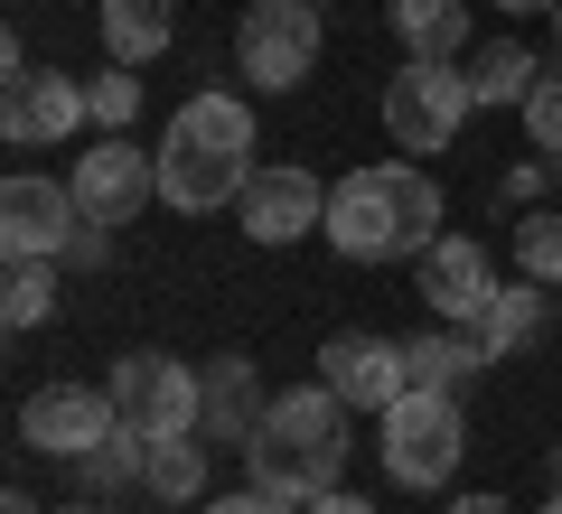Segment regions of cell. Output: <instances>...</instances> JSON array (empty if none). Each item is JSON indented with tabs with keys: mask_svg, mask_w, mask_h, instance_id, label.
Listing matches in <instances>:
<instances>
[{
	"mask_svg": "<svg viewBox=\"0 0 562 514\" xmlns=\"http://www.w3.org/2000/svg\"><path fill=\"white\" fill-rule=\"evenodd\" d=\"M0 514H47V505H38V495H20V487H10V495H0Z\"/></svg>",
	"mask_w": 562,
	"mask_h": 514,
	"instance_id": "obj_32",
	"label": "cell"
},
{
	"mask_svg": "<svg viewBox=\"0 0 562 514\" xmlns=\"http://www.w3.org/2000/svg\"><path fill=\"white\" fill-rule=\"evenodd\" d=\"M450 514H506V495H450Z\"/></svg>",
	"mask_w": 562,
	"mask_h": 514,
	"instance_id": "obj_31",
	"label": "cell"
},
{
	"mask_svg": "<svg viewBox=\"0 0 562 514\" xmlns=\"http://www.w3.org/2000/svg\"><path fill=\"white\" fill-rule=\"evenodd\" d=\"M47 309H57V262H10V290H0V318L10 328H47Z\"/></svg>",
	"mask_w": 562,
	"mask_h": 514,
	"instance_id": "obj_23",
	"label": "cell"
},
{
	"mask_svg": "<svg viewBox=\"0 0 562 514\" xmlns=\"http://www.w3.org/2000/svg\"><path fill=\"white\" fill-rule=\"evenodd\" d=\"M319 384L347 402V412H394L413 393V365H403L394 336H328L319 346Z\"/></svg>",
	"mask_w": 562,
	"mask_h": 514,
	"instance_id": "obj_13",
	"label": "cell"
},
{
	"mask_svg": "<svg viewBox=\"0 0 562 514\" xmlns=\"http://www.w3.org/2000/svg\"><path fill=\"white\" fill-rule=\"evenodd\" d=\"M543 309H553V299H543V281H497V299H487V318H479V336H487V356H516V346H535L543 336Z\"/></svg>",
	"mask_w": 562,
	"mask_h": 514,
	"instance_id": "obj_19",
	"label": "cell"
},
{
	"mask_svg": "<svg viewBox=\"0 0 562 514\" xmlns=\"http://www.w3.org/2000/svg\"><path fill=\"white\" fill-rule=\"evenodd\" d=\"M394 38L413 57H460L469 47V0H394Z\"/></svg>",
	"mask_w": 562,
	"mask_h": 514,
	"instance_id": "obj_20",
	"label": "cell"
},
{
	"mask_svg": "<svg viewBox=\"0 0 562 514\" xmlns=\"http://www.w3.org/2000/svg\"><path fill=\"white\" fill-rule=\"evenodd\" d=\"M66 262H76V272H103V262H113V225L85 216V225H76V243H66Z\"/></svg>",
	"mask_w": 562,
	"mask_h": 514,
	"instance_id": "obj_27",
	"label": "cell"
},
{
	"mask_svg": "<svg viewBox=\"0 0 562 514\" xmlns=\"http://www.w3.org/2000/svg\"><path fill=\"white\" fill-rule=\"evenodd\" d=\"M319 0H254L235 20V66L262 84V94H291V84H310V66H319Z\"/></svg>",
	"mask_w": 562,
	"mask_h": 514,
	"instance_id": "obj_6",
	"label": "cell"
},
{
	"mask_svg": "<svg viewBox=\"0 0 562 514\" xmlns=\"http://www.w3.org/2000/svg\"><path fill=\"white\" fill-rule=\"evenodd\" d=\"M206 514H301V505H281V495L244 487V495H206Z\"/></svg>",
	"mask_w": 562,
	"mask_h": 514,
	"instance_id": "obj_29",
	"label": "cell"
},
{
	"mask_svg": "<svg viewBox=\"0 0 562 514\" xmlns=\"http://www.w3.org/2000/svg\"><path fill=\"white\" fill-rule=\"evenodd\" d=\"M553 487H562V449H553Z\"/></svg>",
	"mask_w": 562,
	"mask_h": 514,
	"instance_id": "obj_36",
	"label": "cell"
},
{
	"mask_svg": "<svg viewBox=\"0 0 562 514\" xmlns=\"http://www.w3.org/2000/svg\"><path fill=\"white\" fill-rule=\"evenodd\" d=\"M206 421L198 431L216 439V449H244V439L262 431V412H272V393H262V375H254V356H206Z\"/></svg>",
	"mask_w": 562,
	"mask_h": 514,
	"instance_id": "obj_15",
	"label": "cell"
},
{
	"mask_svg": "<svg viewBox=\"0 0 562 514\" xmlns=\"http://www.w3.org/2000/svg\"><path fill=\"white\" fill-rule=\"evenodd\" d=\"M113 431H122L113 384H47V393H29V402H20V449L66 458V468H76L85 449H103Z\"/></svg>",
	"mask_w": 562,
	"mask_h": 514,
	"instance_id": "obj_8",
	"label": "cell"
},
{
	"mask_svg": "<svg viewBox=\"0 0 562 514\" xmlns=\"http://www.w3.org/2000/svg\"><path fill=\"white\" fill-rule=\"evenodd\" d=\"M403 365H413V384H431V393H469V384H479L497 356H487L479 328H441V318H431V328L403 346Z\"/></svg>",
	"mask_w": 562,
	"mask_h": 514,
	"instance_id": "obj_16",
	"label": "cell"
},
{
	"mask_svg": "<svg viewBox=\"0 0 562 514\" xmlns=\"http://www.w3.org/2000/svg\"><path fill=\"white\" fill-rule=\"evenodd\" d=\"M516 272L543 281V290L562 281V216H525V225H516Z\"/></svg>",
	"mask_w": 562,
	"mask_h": 514,
	"instance_id": "obj_24",
	"label": "cell"
},
{
	"mask_svg": "<svg viewBox=\"0 0 562 514\" xmlns=\"http://www.w3.org/2000/svg\"><path fill=\"white\" fill-rule=\"evenodd\" d=\"M76 225H85L76 187L38 179V169H10V187H0V253L10 262H66Z\"/></svg>",
	"mask_w": 562,
	"mask_h": 514,
	"instance_id": "obj_9",
	"label": "cell"
},
{
	"mask_svg": "<svg viewBox=\"0 0 562 514\" xmlns=\"http://www.w3.org/2000/svg\"><path fill=\"white\" fill-rule=\"evenodd\" d=\"M206 431H179V439H150V468H140V495L150 505H188V495H206Z\"/></svg>",
	"mask_w": 562,
	"mask_h": 514,
	"instance_id": "obj_18",
	"label": "cell"
},
{
	"mask_svg": "<svg viewBox=\"0 0 562 514\" xmlns=\"http://www.w3.org/2000/svg\"><path fill=\"white\" fill-rule=\"evenodd\" d=\"M94 122V103H85L76 76H57V66H29V76H10V94H0V140L10 150H47V140L85 132Z\"/></svg>",
	"mask_w": 562,
	"mask_h": 514,
	"instance_id": "obj_11",
	"label": "cell"
},
{
	"mask_svg": "<svg viewBox=\"0 0 562 514\" xmlns=\"http://www.w3.org/2000/svg\"><path fill=\"white\" fill-rule=\"evenodd\" d=\"M94 20H103V57L113 66H150L179 38V10L169 0H94Z\"/></svg>",
	"mask_w": 562,
	"mask_h": 514,
	"instance_id": "obj_17",
	"label": "cell"
},
{
	"mask_svg": "<svg viewBox=\"0 0 562 514\" xmlns=\"http://www.w3.org/2000/svg\"><path fill=\"white\" fill-rule=\"evenodd\" d=\"M254 187V113L235 94H198L160 132V197L179 216H216Z\"/></svg>",
	"mask_w": 562,
	"mask_h": 514,
	"instance_id": "obj_3",
	"label": "cell"
},
{
	"mask_svg": "<svg viewBox=\"0 0 562 514\" xmlns=\"http://www.w3.org/2000/svg\"><path fill=\"white\" fill-rule=\"evenodd\" d=\"M113 402H122V421H132L140 439H179V431H198V421H206L198 365L160 356V346H140V356L113 365Z\"/></svg>",
	"mask_w": 562,
	"mask_h": 514,
	"instance_id": "obj_7",
	"label": "cell"
},
{
	"mask_svg": "<svg viewBox=\"0 0 562 514\" xmlns=\"http://www.w3.org/2000/svg\"><path fill=\"white\" fill-rule=\"evenodd\" d=\"M535 197H543V169H535V159H516V169L497 179V206H535Z\"/></svg>",
	"mask_w": 562,
	"mask_h": 514,
	"instance_id": "obj_28",
	"label": "cell"
},
{
	"mask_svg": "<svg viewBox=\"0 0 562 514\" xmlns=\"http://www.w3.org/2000/svg\"><path fill=\"white\" fill-rule=\"evenodd\" d=\"M497 10H506V20H525V10H562V0H497Z\"/></svg>",
	"mask_w": 562,
	"mask_h": 514,
	"instance_id": "obj_33",
	"label": "cell"
},
{
	"mask_svg": "<svg viewBox=\"0 0 562 514\" xmlns=\"http://www.w3.org/2000/svg\"><path fill=\"white\" fill-rule=\"evenodd\" d=\"M301 514H375V505H366V495H347V487H328V495H310Z\"/></svg>",
	"mask_w": 562,
	"mask_h": 514,
	"instance_id": "obj_30",
	"label": "cell"
},
{
	"mask_svg": "<svg viewBox=\"0 0 562 514\" xmlns=\"http://www.w3.org/2000/svg\"><path fill=\"white\" fill-rule=\"evenodd\" d=\"M85 103H94V132H132V113H140V76H132V66H103V76L85 84Z\"/></svg>",
	"mask_w": 562,
	"mask_h": 514,
	"instance_id": "obj_25",
	"label": "cell"
},
{
	"mask_svg": "<svg viewBox=\"0 0 562 514\" xmlns=\"http://www.w3.org/2000/svg\"><path fill=\"white\" fill-rule=\"evenodd\" d=\"M469 113H479V94H469L460 57H413L384 84V140H394V150H450Z\"/></svg>",
	"mask_w": 562,
	"mask_h": 514,
	"instance_id": "obj_5",
	"label": "cell"
},
{
	"mask_svg": "<svg viewBox=\"0 0 562 514\" xmlns=\"http://www.w3.org/2000/svg\"><path fill=\"white\" fill-rule=\"evenodd\" d=\"M140 468H150V439L122 421L103 449H85V458H76V487H85V495H122V487H140Z\"/></svg>",
	"mask_w": 562,
	"mask_h": 514,
	"instance_id": "obj_21",
	"label": "cell"
},
{
	"mask_svg": "<svg viewBox=\"0 0 562 514\" xmlns=\"http://www.w3.org/2000/svg\"><path fill=\"white\" fill-rule=\"evenodd\" d=\"M66 514H103V495H76V505H66Z\"/></svg>",
	"mask_w": 562,
	"mask_h": 514,
	"instance_id": "obj_34",
	"label": "cell"
},
{
	"mask_svg": "<svg viewBox=\"0 0 562 514\" xmlns=\"http://www.w3.org/2000/svg\"><path fill=\"white\" fill-rule=\"evenodd\" d=\"M535 514H562V487H553V505H535Z\"/></svg>",
	"mask_w": 562,
	"mask_h": 514,
	"instance_id": "obj_35",
	"label": "cell"
},
{
	"mask_svg": "<svg viewBox=\"0 0 562 514\" xmlns=\"http://www.w3.org/2000/svg\"><path fill=\"white\" fill-rule=\"evenodd\" d=\"M328 243L347 262H403L441 243V179L422 159H375V169H347L328 187Z\"/></svg>",
	"mask_w": 562,
	"mask_h": 514,
	"instance_id": "obj_1",
	"label": "cell"
},
{
	"mask_svg": "<svg viewBox=\"0 0 562 514\" xmlns=\"http://www.w3.org/2000/svg\"><path fill=\"white\" fill-rule=\"evenodd\" d=\"M244 468H254V487L281 495V505L328 495L347 477V402L328 393V384H291V393H272L262 431L244 439Z\"/></svg>",
	"mask_w": 562,
	"mask_h": 514,
	"instance_id": "obj_2",
	"label": "cell"
},
{
	"mask_svg": "<svg viewBox=\"0 0 562 514\" xmlns=\"http://www.w3.org/2000/svg\"><path fill=\"white\" fill-rule=\"evenodd\" d=\"M535 84H543V57H535V47H516V38H497L479 66H469V94H479V103H525Z\"/></svg>",
	"mask_w": 562,
	"mask_h": 514,
	"instance_id": "obj_22",
	"label": "cell"
},
{
	"mask_svg": "<svg viewBox=\"0 0 562 514\" xmlns=\"http://www.w3.org/2000/svg\"><path fill=\"white\" fill-rule=\"evenodd\" d=\"M413 262H422V309L441 318V328H479V318H487V299H497V262H487L479 235H441L431 253H413Z\"/></svg>",
	"mask_w": 562,
	"mask_h": 514,
	"instance_id": "obj_12",
	"label": "cell"
},
{
	"mask_svg": "<svg viewBox=\"0 0 562 514\" xmlns=\"http://www.w3.org/2000/svg\"><path fill=\"white\" fill-rule=\"evenodd\" d=\"M66 187H76V206L94 225H140V206L160 197V150H132V132H103Z\"/></svg>",
	"mask_w": 562,
	"mask_h": 514,
	"instance_id": "obj_10",
	"label": "cell"
},
{
	"mask_svg": "<svg viewBox=\"0 0 562 514\" xmlns=\"http://www.w3.org/2000/svg\"><path fill=\"white\" fill-rule=\"evenodd\" d=\"M235 216H244L254 243H301V235L328 225V187L310 179V169H254V187L235 197Z\"/></svg>",
	"mask_w": 562,
	"mask_h": 514,
	"instance_id": "obj_14",
	"label": "cell"
},
{
	"mask_svg": "<svg viewBox=\"0 0 562 514\" xmlns=\"http://www.w3.org/2000/svg\"><path fill=\"white\" fill-rule=\"evenodd\" d=\"M525 132H535V150H553V179H562V76L543 66V84L525 94Z\"/></svg>",
	"mask_w": 562,
	"mask_h": 514,
	"instance_id": "obj_26",
	"label": "cell"
},
{
	"mask_svg": "<svg viewBox=\"0 0 562 514\" xmlns=\"http://www.w3.org/2000/svg\"><path fill=\"white\" fill-rule=\"evenodd\" d=\"M384 421V477L394 487H450L460 477V458H469V412H460V393H431V384H413V393L394 402V412H375Z\"/></svg>",
	"mask_w": 562,
	"mask_h": 514,
	"instance_id": "obj_4",
	"label": "cell"
},
{
	"mask_svg": "<svg viewBox=\"0 0 562 514\" xmlns=\"http://www.w3.org/2000/svg\"><path fill=\"white\" fill-rule=\"evenodd\" d=\"M553 38H562V10H553Z\"/></svg>",
	"mask_w": 562,
	"mask_h": 514,
	"instance_id": "obj_37",
	"label": "cell"
}]
</instances>
